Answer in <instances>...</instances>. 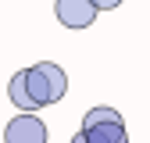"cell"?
Instances as JSON below:
<instances>
[{
	"label": "cell",
	"mask_w": 150,
	"mask_h": 143,
	"mask_svg": "<svg viewBox=\"0 0 150 143\" xmlns=\"http://www.w3.org/2000/svg\"><path fill=\"white\" fill-rule=\"evenodd\" d=\"M25 79H29V93H32L36 107H50L68 93V75L54 61H40V64L25 68Z\"/></svg>",
	"instance_id": "1"
},
{
	"label": "cell",
	"mask_w": 150,
	"mask_h": 143,
	"mask_svg": "<svg viewBox=\"0 0 150 143\" xmlns=\"http://www.w3.org/2000/svg\"><path fill=\"white\" fill-rule=\"evenodd\" d=\"M54 14H57V22L64 29H89L100 11H97L93 0H57V4H54Z\"/></svg>",
	"instance_id": "2"
},
{
	"label": "cell",
	"mask_w": 150,
	"mask_h": 143,
	"mask_svg": "<svg viewBox=\"0 0 150 143\" xmlns=\"http://www.w3.org/2000/svg\"><path fill=\"white\" fill-rule=\"evenodd\" d=\"M4 143H47V125L36 115H14L4 129Z\"/></svg>",
	"instance_id": "3"
},
{
	"label": "cell",
	"mask_w": 150,
	"mask_h": 143,
	"mask_svg": "<svg viewBox=\"0 0 150 143\" xmlns=\"http://www.w3.org/2000/svg\"><path fill=\"white\" fill-rule=\"evenodd\" d=\"M7 97H11V104L18 107V115H36V111H40V107H36V100H32V93H29L25 68L11 75V82H7Z\"/></svg>",
	"instance_id": "4"
},
{
	"label": "cell",
	"mask_w": 150,
	"mask_h": 143,
	"mask_svg": "<svg viewBox=\"0 0 150 143\" xmlns=\"http://www.w3.org/2000/svg\"><path fill=\"white\" fill-rule=\"evenodd\" d=\"M82 136H86V143H129V136H125V122H100V125H86Z\"/></svg>",
	"instance_id": "5"
},
{
	"label": "cell",
	"mask_w": 150,
	"mask_h": 143,
	"mask_svg": "<svg viewBox=\"0 0 150 143\" xmlns=\"http://www.w3.org/2000/svg\"><path fill=\"white\" fill-rule=\"evenodd\" d=\"M100 122H122V115L115 111V107H89V111L82 115V129L86 125H100Z\"/></svg>",
	"instance_id": "6"
},
{
	"label": "cell",
	"mask_w": 150,
	"mask_h": 143,
	"mask_svg": "<svg viewBox=\"0 0 150 143\" xmlns=\"http://www.w3.org/2000/svg\"><path fill=\"white\" fill-rule=\"evenodd\" d=\"M93 4H97V11H115L122 0H93Z\"/></svg>",
	"instance_id": "7"
},
{
	"label": "cell",
	"mask_w": 150,
	"mask_h": 143,
	"mask_svg": "<svg viewBox=\"0 0 150 143\" xmlns=\"http://www.w3.org/2000/svg\"><path fill=\"white\" fill-rule=\"evenodd\" d=\"M68 143H86V136H82V129H79V132H75V136H71Z\"/></svg>",
	"instance_id": "8"
}]
</instances>
